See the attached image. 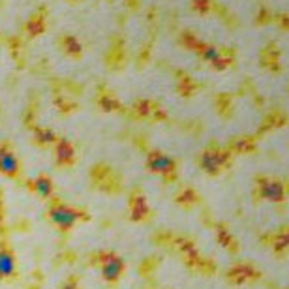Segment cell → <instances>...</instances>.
Returning a JSON list of instances; mask_svg holds the SVG:
<instances>
[{
    "mask_svg": "<svg viewBox=\"0 0 289 289\" xmlns=\"http://www.w3.org/2000/svg\"><path fill=\"white\" fill-rule=\"evenodd\" d=\"M15 268V259H13V252L10 250L8 244H0V278H6L13 274Z\"/></svg>",
    "mask_w": 289,
    "mask_h": 289,
    "instance_id": "6da1fadb",
    "label": "cell"
},
{
    "mask_svg": "<svg viewBox=\"0 0 289 289\" xmlns=\"http://www.w3.org/2000/svg\"><path fill=\"white\" fill-rule=\"evenodd\" d=\"M0 169L6 173V175H15V171H17V160L11 154L2 156L0 158Z\"/></svg>",
    "mask_w": 289,
    "mask_h": 289,
    "instance_id": "7a4b0ae2",
    "label": "cell"
}]
</instances>
